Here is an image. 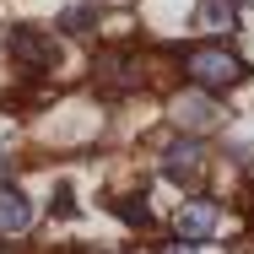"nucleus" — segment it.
I'll list each match as a JSON object with an SVG mask.
<instances>
[{"label": "nucleus", "instance_id": "6", "mask_svg": "<svg viewBox=\"0 0 254 254\" xmlns=\"http://www.w3.org/2000/svg\"><path fill=\"white\" fill-rule=\"evenodd\" d=\"M195 22H200V33H233L238 27V0H200Z\"/></svg>", "mask_w": 254, "mask_h": 254}, {"label": "nucleus", "instance_id": "7", "mask_svg": "<svg viewBox=\"0 0 254 254\" xmlns=\"http://www.w3.org/2000/svg\"><path fill=\"white\" fill-rule=\"evenodd\" d=\"M98 27V11L92 5H70V11H60V33H92Z\"/></svg>", "mask_w": 254, "mask_h": 254}, {"label": "nucleus", "instance_id": "2", "mask_svg": "<svg viewBox=\"0 0 254 254\" xmlns=\"http://www.w3.org/2000/svg\"><path fill=\"white\" fill-rule=\"evenodd\" d=\"M162 173H168L173 184H200V173H205V141H195V135L168 141V152H162Z\"/></svg>", "mask_w": 254, "mask_h": 254}, {"label": "nucleus", "instance_id": "10", "mask_svg": "<svg viewBox=\"0 0 254 254\" xmlns=\"http://www.w3.org/2000/svg\"><path fill=\"white\" fill-rule=\"evenodd\" d=\"M162 254H195V249H190V244H168Z\"/></svg>", "mask_w": 254, "mask_h": 254}, {"label": "nucleus", "instance_id": "11", "mask_svg": "<svg viewBox=\"0 0 254 254\" xmlns=\"http://www.w3.org/2000/svg\"><path fill=\"white\" fill-rule=\"evenodd\" d=\"M0 254H5V244H0Z\"/></svg>", "mask_w": 254, "mask_h": 254}, {"label": "nucleus", "instance_id": "5", "mask_svg": "<svg viewBox=\"0 0 254 254\" xmlns=\"http://www.w3.org/2000/svg\"><path fill=\"white\" fill-rule=\"evenodd\" d=\"M33 227V205L22 190H11V184H0V238H16V233H27Z\"/></svg>", "mask_w": 254, "mask_h": 254}, {"label": "nucleus", "instance_id": "3", "mask_svg": "<svg viewBox=\"0 0 254 254\" xmlns=\"http://www.w3.org/2000/svg\"><path fill=\"white\" fill-rule=\"evenodd\" d=\"M11 60H16L22 70H49L54 65V44L38 27H16V33H11Z\"/></svg>", "mask_w": 254, "mask_h": 254}, {"label": "nucleus", "instance_id": "4", "mask_svg": "<svg viewBox=\"0 0 254 254\" xmlns=\"http://www.w3.org/2000/svg\"><path fill=\"white\" fill-rule=\"evenodd\" d=\"M216 227H222V205L216 200H190L179 211V233L184 238H216Z\"/></svg>", "mask_w": 254, "mask_h": 254}, {"label": "nucleus", "instance_id": "9", "mask_svg": "<svg viewBox=\"0 0 254 254\" xmlns=\"http://www.w3.org/2000/svg\"><path fill=\"white\" fill-rule=\"evenodd\" d=\"M119 216H125V222H135V227H141V222H146V205H141V200H125V205H119Z\"/></svg>", "mask_w": 254, "mask_h": 254}, {"label": "nucleus", "instance_id": "1", "mask_svg": "<svg viewBox=\"0 0 254 254\" xmlns=\"http://www.w3.org/2000/svg\"><path fill=\"white\" fill-rule=\"evenodd\" d=\"M184 76H190L200 92H227V87L244 81V60L233 49H222V44H200V49L184 54Z\"/></svg>", "mask_w": 254, "mask_h": 254}, {"label": "nucleus", "instance_id": "8", "mask_svg": "<svg viewBox=\"0 0 254 254\" xmlns=\"http://www.w3.org/2000/svg\"><path fill=\"white\" fill-rule=\"evenodd\" d=\"M173 114H179V119H195V125H216V108H211L205 98H179Z\"/></svg>", "mask_w": 254, "mask_h": 254}]
</instances>
